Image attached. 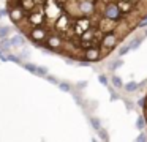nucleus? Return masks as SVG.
<instances>
[{"mask_svg":"<svg viewBox=\"0 0 147 142\" xmlns=\"http://www.w3.org/2000/svg\"><path fill=\"white\" fill-rule=\"evenodd\" d=\"M130 49H131V47L128 46V44H123V46H120V49H119V57H123Z\"/></svg>","mask_w":147,"mask_h":142,"instance_id":"4468645a","label":"nucleus"},{"mask_svg":"<svg viewBox=\"0 0 147 142\" xmlns=\"http://www.w3.org/2000/svg\"><path fill=\"white\" fill-rule=\"evenodd\" d=\"M90 125H92L95 129H100V128H101V123H100L98 118H92V120H90Z\"/></svg>","mask_w":147,"mask_h":142,"instance_id":"f3484780","label":"nucleus"},{"mask_svg":"<svg viewBox=\"0 0 147 142\" xmlns=\"http://www.w3.org/2000/svg\"><path fill=\"white\" fill-rule=\"evenodd\" d=\"M138 141H147V134H144V133H142V134H139V136H138Z\"/></svg>","mask_w":147,"mask_h":142,"instance_id":"4be33fe9","label":"nucleus"},{"mask_svg":"<svg viewBox=\"0 0 147 142\" xmlns=\"http://www.w3.org/2000/svg\"><path fill=\"white\" fill-rule=\"evenodd\" d=\"M141 41H142V36H136L133 41H131L130 47H131V49H138V47H139V44H141Z\"/></svg>","mask_w":147,"mask_h":142,"instance_id":"6e6552de","label":"nucleus"},{"mask_svg":"<svg viewBox=\"0 0 147 142\" xmlns=\"http://www.w3.org/2000/svg\"><path fill=\"white\" fill-rule=\"evenodd\" d=\"M138 87H139V84H138V82H133V81L125 84V90H127V92H134Z\"/></svg>","mask_w":147,"mask_h":142,"instance_id":"0eeeda50","label":"nucleus"},{"mask_svg":"<svg viewBox=\"0 0 147 142\" xmlns=\"http://www.w3.org/2000/svg\"><path fill=\"white\" fill-rule=\"evenodd\" d=\"M144 36H147V30H146V33H144Z\"/></svg>","mask_w":147,"mask_h":142,"instance_id":"b1692460","label":"nucleus"},{"mask_svg":"<svg viewBox=\"0 0 147 142\" xmlns=\"http://www.w3.org/2000/svg\"><path fill=\"white\" fill-rule=\"evenodd\" d=\"M10 46H11V40L2 38V41H0V49L5 50V52H8V50H10Z\"/></svg>","mask_w":147,"mask_h":142,"instance_id":"39448f33","label":"nucleus"},{"mask_svg":"<svg viewBox=\"0 0 147 142\" xmlns=\"http://www.w3.org/2000/svg\"><path fill=\"white\" fill-rule=\"evenodd\" d=\"M112 84H114V87H115V88L123 87V84H122V79L119 77V76H112Z\"/></svg>","mask_w":147,"mask_h":142,"instance_id":"1a4fd4ad","label":"nucleus"},{"mask_svg":"<svg viewBox=\"0 0 147 142\" xmlns=\"http://www.w3.org/2000/svg\"><path fill=\"white\" fill-rule=\"evenodd\" d=\"M46 79H48V81L51 82V84H59V81L54 77V76H51V74H48V76H46Z\"/></svg>","mask_w":147,"mask_h":142,"instance_id":"412c9836","label":"nucleus"},{"mask_svg":"<svg viewBox=\"0 0 147 142\" xmlns=\"http://www.w3.org/2000/svg\"><path fill=\"white\" fill-rule=\"evenodd\" d=\"M144 123H146V118H144V117H139L138 122H136V128L139 129V131H142V129H144Z\"/></svg>","mask_w":147,"mask_h":142,"instance_id":"dca6fc26","label":"nucleus"},{"mask_svg":"<svg viewBox=\"0 0 147 142\" xmlns=\"http://www.w3.org/2000/svg\"><path fill=\"white\" fill-rule=\"evenodd\" d=\"M103 59H105V55H103L101 47H90V49L84 50L81 60H86V62H89V63H95V62H100V60H103ZM78 62H79V60H78Z\"/></svg>","mask_w":147,"mask_h":142,"instance_id":"f03ea898","label":"nucleus"},{"mask_svg":"<svg viewBox=\"0 0 147 142\" xmlns=\"http://www.w3.org/2000/svg\"><path fill=\"white\" fill-rule=\"evenodd\" d=\"M120 43V38L117 36L115 32H111V33H105L101 36V50H103V55H109L111 50H114L117 47V44Z\"/></svg>","mask_w":147,"mask_h":142,"instance_id":"f257e3e1","label":"nucleus"},{"mask_svg":"<svg viewBox=\"0 0 147 142\" xmlns=\"http://www.w3.org/2000/svg\"><path fill=\"white\" fill-rule=\"evenodd\" d=\"M98 81L101 82L103 85H108V84H109V79H108V76H105V74H100V76H98Z\"/></svg>","mask_w":147,"mask_h":142,"instance_id":"a211bd4d","label":"nucleus"},{"mask_svg":"<svg viewBox=\"0 0 147 142\" xmlns=\"http://www.w3.org/2000/svg\"><path fill=\"white\" fill-rule=\"evenodd\" d=\"M122 65H123V60H115V62L111 63V66H109V68H111V71H115V69H117L119 66H122Z\"/></svg>","mask_w":147,"mask_h":142,"instance_id":"2eb2a0df","label":"nucleus"},{"mask_svg":"<svg viewBox=\"0 0 147 142\" xmlns=\"http://www.w3.org/2000/svg\"><path fill=\"white\" fill-rule=\"evenodd\" d=\"M8 60H11V62L18 63V65H24V63H22V60H21V59H18L16 55H8Z\"/></svg>","mask_w":147,"mask_h":142,"instance_id":"6ab92c4d","label":"nucleus"},{"mask_svg":"<svg viewBox=\"0 0 147 142\" xmlns=\"http://www.w3.org/2000/svg\"><path fill=\"white\" fill-rule=\"evenodd\" d=\"M49 74V71H48V68L46 66H38V69H36V76H48Z\"/></svg>","mask_w":147,"mask_h":142,"instance_id":"9d476101","label":"nucleus"},{"mask_svg":"<svg viewBox=\"0 0 147 142\" xmlns=\"http://www.w3.org/2000/svg\"><path fill=\"white\" fill-rule=\"evenodd\" d=\"M0 50H2V49H0ZM0 57H2V55H0Z\"/></svg>","mask_w":147,"mask_h":142,"instance_id":"393cba45","label":"nucleus"},{"mask_svg":"<svg viewBox=\"0 0 147 142\" xmlns=\"http://www.w3.org/2000/svg\"><path fill=\"white\" fill-rule=\"evenodd\" d=\"M144 118H146V123H147V95H146V98H144Z\"/></svg>","mask_w":147,"mask_h":142,"instance_id":"aec40b11","label":"nucleus"},{"mask_svg":"<svg viewBox=\"0 0 147 142\" xmlns=\"http://www.w3.org/2000/svg\"><path fill=\"white\" fill-rule=\"evenodd\" d=\"M98 136H100V139H101V141H108V139H109L108 131H106V129H103V128L98 129Z\"/></svg>","mask_w":147,"mask_h":142,"instance_id":"ddd939ff","label":"nucleus"},{"mask_svg":"<svg viewBox=\"0 0 147 142\" xmlns=\"http://www.w3.org/2000/svg\"><path fill=\"white\" fill-rule=\"evenodd\" d=\"M26 35L24 33H16V35H13V36L10 38L11 40V46H14V47H21V46H24L26 44Z\"/></svg>","mask_w":147,"mask_h":142,"instance_id":"20e7f679","label":"nucleus"},{"mask_svg":"<svg viewBox=\"0 0 147 142\" xmlns=\"http://www.w3.org/2000/svg\"><path fill=\"white\" fill-rule=\"evenodd\" d=\"M24 68L27 69V71H30L32 74H36V69H38V65H35V63H24Z\"/></svg>","mask_w":147,"mask_h":142,"instance_id":"423d86ee","label":"nucleus"},{"mask_svg":"<svg viewBox=\"0 0 147 142\" xmlns=\"http://www.w3.org/2000/svg\"><path fill=\"white\" fill-rule=\"evenodd\" d=\"M86 82H82V84H81V82H79V84H78V87H79V88H84V87H86Z\"/></svg>","mask_w":147,"mask_h":142,"instance_id":"5701e85b","label":"nucleus"},{"mask_svg":"<svg viewBox=\"0 0 147 142\" xmlns=\"http://www.w3.org/2000/svg\"><path fill=\"white\" fill-rule=\"evenodd\" d=\"M59 88H60L62 92H67V93H68V92L71 90V85L67 84V82H59Z\"/></svg>","mask_w":147,"mask_h":142,"instance_id":"f8f14e48","label":"nucleus"},{"mask_svg":"<svg viewBox=\"0 0 147 142\" xmlns=\"http://www.w3.org/2000/svg\"><path fill=\"white\" fill-rule=\"evenodd\" d=\"M10 30H11L10 27H0V40L2 38H7L10 35Z\"/></svg>","mask_w":147,"mask_h":142,"instance_id":"9b49d317","label":"nucleus"},{"mask_svg":"<svg viewBox=\"0 0 147 142\" xmlns=\"http://www.w3.org/2000/svg\"><path fill=\"white\" fill-rule=\"evenodd\" d=\"M26 14H27V13L24 11V9L21 8L19 5L13 6L11 9H8V16H10V19L13 21V24H18L19 21H22L24 16H26Z\"/></svg>","mask_w":147,"mask_h":142,"instance_id":"7ed1b4c3","label":"nucleus"}]
</instances>
